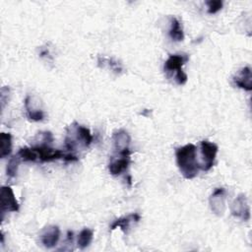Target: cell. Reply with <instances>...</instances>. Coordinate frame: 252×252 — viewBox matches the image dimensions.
Returning a JSON list of instances; mask_svg holds the SVG:
<instances>
[{"mask_svg": "<svg viewBox=\"0 0 252 252\" xmlns=\"http://www.w3.org/2000/svg\"><path fill=\"white\" fill-rule=\"evenodd\" d=\"M175 157L177 166L184 178L192 179L198 174L200 164L197 161L195 145L187 144L177 148L175 151Z\"/></svg>", "mask_w": 252, "mask_h": 252, "instance_id": "obj_1", "label": "cell"}, {"mask_svg": "<svg viewBox=\"0 0 252 252\" xmlns=\"http://www.w3.org/2000/svg\"><path fill=\"white\" fill-rule=\"evenodd\" d=\"M67 135L65 137V146L69 151H74L77 141H80L84 147H89L93 142V135L89 128L74 122L67 128Z\"/></svg>", "mask_w": 252, "mask_h": 252, "instance_id": "obj_2", "label": "cell"}, {"mask_svg": "<svg viewBox=\"0 0 252 252\" xmlns=\"http://www.w3.org/2000/svg\"><path fill=\"white\" fill-rule=\"evenodd\" d=\"M189 57L186 54H171L164 62V70L166 72H175V80L178 85H185L188 77L183 72L182 66L188 61Z\"/></svg>", "mask_w": 252, "mask_h": 252, "instance_id": "obj_3", "label": "cell"}, {"mask_svg": "<svg viewBox=\"0 0 252 252\" xmlns=\"http://www.w3.org/2000/svg\"><path fill=\"white\" fill-rule=\"evenodd\" d=\"M218 150L219 148L215 143H212L206 140L201 142V153H202L203 162L202 164H200V168L202 170L208 171L213 167Z\"/></svg>", "mask_w": 252, "mask_h": 252, "instance_id": "obj_4", "label": "cell"}, {"mask_svg": "<svg viewBox=\"0 0 252 252\" xmlns=\"http://www.w3.org/2000/svg\"><path fill=\"white\" fill-rule=\"evenodd\" d=\"M118 155L119 157L112 158L108 163V170L110 174L114 176L123 173L128 168V165L131 162V151L129 149L118 153Z\"/></svg>", "mask_w": 252, "mask_h": 252, "instance_id": "obj_5", "label": "cell"}, {"mask_svg": "<svg viewBox=\"0 0 252 252\" xmlns=\"http://www.w3.org/2000/svg\"><path fill=\"white\" fill-rule=\"evenodd\" d=\"M0 206L1 214L5 212H17L19 210V203L10 186H2L0 190Z\"/></svg>", "mask_w": 252, "mask_h": 252, "instance_id": "obj_6", "label": "cell"}, {"mask_svg": "<svg viewBox=\"0 0 252 252\" xmlns=\"http://www.w3.org/2000/svg\"><path fill=\"white\" fill-rule=\"evenodd\" d=\"M230 213L233 217L238 218L242 220H249L250 219V208L247 202V198L244 194H238L233 200L230 206Z\"/></svg>", "mask_w": 252, "mask_h": 252, "instance_id": "obj_7", "label": "cell"}, {"mask_svg": "<svg viewBox=\"0 0 252 252\" xmlns=\"http://www.w3.org/2000/svg\"><path fill=\"white\" fill-rule=\"evenodd\" d=\"M209 204L212 212L216 216L221 217L225 211V189L216 188L209 198Z\"/></svg>", "mask_w": 252, "mask_h": 252, "instance_id": "obj_8", "label": "cell"}, {"mask_svg": "<svg viewBox=\"0 0 252 252\" xmlns=\"http://www.w3.org/2000/svg\"><path fill=\"white\" fill-rule=\"evenodd\" d=\"M60 238V229L57 225H48L43 228L40 234V240L44 247L52 248L56 246Z\"/></svg>", "mask_w": 252, "mask_h": 252, "instance_id": "obj_9", "label": "cell"}, {"mask_svg": "<svg viewBox=\"0 0 252 252\" xmlns=\"http://www.w3.org/2000/svg\"><path fill=\"white\" fill-rule=\"evenodd\" d=\"M112 141H113L114 150L116 151V153H120L129 149L131 137L127 131L120 129L113 132Z\"/></svg>", "mask_w": 252, "mask_h": 252, "instance_id": "obj_10", "label": "cell"}, {"mask_svg": "<svg viewBox=\"0 0 252 252\" xmlns=\"http://www.w3.org/2000/svg\"><path fill=\"white\" fill-rule=\"evenodd\" d=\"M233 81L238 88L250 92L252 90L251 69L249 67L241 68L238 75L233 78Z\"/></svg>", "mask_w": 252, "mask_h": 252, "instance_id": "obj_11", "label": "cell"}, {"mask_svg": "<svg viewBox=\"0 0 252 252\" xmlns=\"http://www.w3.org/2000/svg\"><path fill=\"white\" fill-rule=\"evenodd\" d=\"M140 220H141V217L137 213L128 215L126 217H122V218H119V219L115 220L112 222V224L110 225V229L114 230L115 228H120L123 231V233L126 234L128 232V229L130 227L131 222H138Z\"/></svg>", "mask_w": 252, "mask_h": 252, "instance_id": "obj_12", "label": "cell"}, {"mask_svg": "<svg viewBox=\"0 0 252 252\" xmlns=\"http://www.w3.org/2000/svg\"><path fill=\"white\" fill-rule=\"evenodd\" d=\"M169 36L174 41H182L184 39V32L180 22L175 18L170 19V29H169Z\"/></svg>", "mask_w": 252, "mask_h": 252, "instance_id": "obj_13", "label": "cell"}, {"mask_svg": "<svg viewBox=\"0 0 252 252\" xmlns=\"http://www.w3.org/2000/svg\"><path fill=\"white\" fill-rule=\"evenodd\" d=\"M0 157H8L12 152V136L10 133L2 132L0 134Z\"/></svg>", "mask_w": 252, "mask_h": 252, "instance_id": "obj_14", "label": "cell"}, {"mask_svg": "<svg viewBox=\"0 0 252 252\" xmlns=\"http://www.w3.org/2000/svg\"><path fill=\"white\" fill-rule=\"evenodd\" d=\"M93 237H94V231L92 229L87 227L82 229L78 235V240H77L78 247L81 249L87 248L91 244Z\"/></svg>", "mask_w": 252, "mask_h": 252, "instance_id": "obj_15", "label": "cell"}, {"mask_svg": "<svg viewBox=\"0 0 252 252\" xmlns=\"http://www.w3.org/2000/svg\"><path fill=\"white\" fill-rule=\"evenodd\" d=\"M18 156L20 157L21 160H23V161H36L37 160V154L32 148H28V147L21 148L18 152Z\"/></svg>", "mask_w": 252, "mask_h": 252, "instance_id": "obj_16", "label": "cell"}, {"mask_svg": "<svg viewBox=\"0 0 252 252\" xmlns=\"http://www.w3.org/2000/svg\"><path fill=\"white\" fill-rule=\"evenodd\" d=\"M20 161H21V158L18 156V154L16 156H13L9 159V161L7 163V167H6V173H7L8 177L13 178V177H15L17 175Z\"/></svg>", "mask_w": 252, "mask_h": 252, "instance_id": "obj_17", "label": "cell"}, {"mask_svg": "<svg viewBox=\"0 0 252 252\" xmlns=\"http://www.w3.org/2000/svg\"><path fill=\"white\" fill-rule=\"evenodd\" d=\"M25 107H26V110H27V116L30 120H32V121H41L43 118H44V113L42 110L40 109H33L32 107L30 106V103L26 97L25 99Z\"/></svg>", "mask_w": 252, "mask_h": 252, "instance_id": "obj_18", "label": "cell"}, {"mask_svg": "<svg viewBox=\"0 0 252 252\" xmlns=\"http://www.w3.org/2000/svg\"><path fill=\"white\" fill-rule=\"evenodd\" d=\"M98 63H107V65L116 73H120L122 71V67L121 65L116 62L115 60H113L112 58H106V57H98Z\"/></svg>", "mask_w": 252, "mask_h": 252, "instance_id": "obj_19", "label": "cell"}, {"mask_svg": "<svg viewBox=\"0 0 252 252\" xmlns=\"http://www.w3.org/2000/svg\"><path fill=\"white\" fill-rule=\"evenodd\" d=\"M209 14H216L222 8V1L220 0H209L206 1Z\"/></svg>", "mask_w": 252, "mask_h": 252, "instance_id": "obj_20", "label": "cell"}]
</instances>
